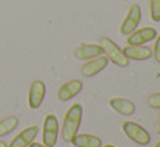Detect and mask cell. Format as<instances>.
Returning a JSON list of instances; mask_svg holds the SVG:
<instances>
[{"instance_id": "1", "label": "cell", "mask_w": 160, "mask_h": 147, "mask_svg": "<svg viewBox=\"0 0 160 147\" xmlns=\"http://www.w3.org/2000/svg\"><path fill=\"white\" fill-rule=\"evenodd\" d=\"M82 112H84V110L79 103L71 104L66 111V115L63 119V128H61V137L64 142L70 143L72 137L78 133L82 121Z\"/></svg>"}, {"instance_id": "2", "label": "cell", "mask_w": 160, "mask_h": 147, "mask_svg": "<svg viewBox=\"0 0 160 147\" xmlns=\"http://www.w3.org/2000/svg\"><path fill=\"white\" fill-rule=\"evenodd\" d=\"M99 45L102 46L103 54L107 57V60L112 61L114 65L125 68V67L130 64V60H128L127 57L124 56V53H122V49L118 47L110 38L102 36V38L99 39Z\"/></svg>"}, {"instance_id": "3", "label": "cell", "mask_w": 160, "mask_h": 147, "mask_svg": "<svg viewBox=\"0 0 160 147\" xmlns=\"http://www.w3.org/2000/svg\"><path fill=\"white\" fill-rule=\"evenodd\" d=\"M122 132L125 133V136L134 143L139 146H148L150 143V135L143 126H141L138 122L134 121H124L121 124Z\"/></svg>"}, {"instance_id": "4", "label": "cell", "mask_w": 160, "mask_h": 147, "mask_svg": "<svg viewBox=\"0 0 160 147\" xmlns=\"http://www.w3.org/2000/svg\"><path fill=\"white\" fill-rule=\"evenodd\" d=\"M58 121L54 114H48L43 119L42 128V142L46 147H54L58 139Z\"/></svg>"}, {"instance_id": "5", "label": "cell", "mask_w": 160, "mask_h": 147, "mask_svg": "<svg viewBox=\"0 0 160 147\" xmlns=\"http://www.w3.org/2000/svg\"><path fill=\"white\" fill-rule=\"evenodd\" d=\"M142 20V11L138 4H131L128 8L127 14H125L124 20H122L121 25H120V33L121 35H130L131 32H134L135 29H138Z\"/></svg>"}, {"instance_id": "6", "label": "cell", "mask_w": 160, "mask_h": 147, "mask_svg": "<svg viewBox=\"0 0 160 147\" xmlns=\"http://www.w3.org/2000/svg\"><path fill=\"white\" fill-rule=\"evenodd\" d=\"M82 88H84V85H82V82L79 81V79H70V81L64 82V83L58 88L57 99L63 103L70 102V100H72L77 94L81 93Z\"/></svg>"}, {"instance_id": "7", "label": "cell", "mask_w": 160, "mask_h": 147, "mask_svg": "<svg viewBox=\"0 0 160 147\" xmlns=\"http://www.w3.org/2000/svg\"><path fill=\"white\" fill-rule=\"evenodd\" d=\"M158 36V31L153 26H146V28L135 29L130 35H127L125 42L127 45H145L150 40H155Z\"/></svg>"}, {"instance_id": "8", "label": "cell", "mask_w": 160, "mask_h": 147, "mask_svg": "<svg viewBox=\"0 0 160 147\" xmlns=\"http://www.w3.org/2000/svg\"><path fill=\"white\" fill-rule=\"evenodd\" d=\"M46 94V85L42 81H33L29 86L28 92V106L29 108L36 110L41 107V104L43 103Z\"/></svg>"}, {"instance_id": "9", "label": "cell", "mask_w": 160, "mask_h": 147, "mask_svg": "<svg viewBox=\"0 0 160 147\" xmlns=\"http://www.w3.org/2000/svg\"><path fill=\"white\" fill-rule=\"evenodd\" d=\"M103 54V49L100 45H95V43H81L78 45L72 51V56L77 60H91L95 59L98 56H102Z\"/></svg>"}, {"instance_id": "10", "label": "cell", "mask_w": 160, "mask_h": 147, "mask_svg": "<svg viewBox=\"0 0 160 147\" xmlns=\"http://www.w3.org/2000/svg\"><path fill=\"white\" fill-rule=\"evenodd\" d=\"M109 64V60H107L106 56H98L95 59L88 60L84 65L81 67V74L85 76V78H92V76L98 75L103 71L104 68L107 67Z\"/></svg>"}, {"instance_id": "11", "label": "cell", "mask_w": 160, "mask_h": 147, "mask_svg": "<svg viewBox=\"0 0 160 147\" xmlns=\"http://www.w3.org/2000/svg\"><path fill=\"white\" fill-rule=\"evenodd\" d=\"M38 133H39V126H36V125L27 126L15 137H13V140L8 143V147H28L35 140Z\"/></svg>"}, {"instance_id": "12", "label": "cell", "mask_w": 160, "mask_h": 147, "mask_svg": "<svg viewBox=\"0 0 160 147\" xmlns=\"http://www.w3.org/2000/svg\"><path fill=\"white\" fill-rule=\"evenodd\" d=\"M122 53L128 60L145 61L152 57V47H148L145 45H127L122 47Z\"/></svg>"}, {"instance_id": "13", "label": "cell", "mask_w": 160, "mask_h": 147, "mask_svg": "<svg viewBox=\"0 0 160 147\" xmlns=\"http://www.w3.org/2000/svg\"><path fill=\"white\" fill-rule=\"evenodd\" d=\"M71 145L74 147H102V139L96 135L91 133H77L71 139Z\"/></svg>"}, {"instance_id": "14", "label": "cell", "mask_w": 160, "mask_h": 147, "mask_svg": "<svg viewBox=\"0 0 160 147\" xmlns=\"http://www.w3.org/2000/svg\"><path fill=\"white\" fill-rule=\"evenodd\" d=\"M109 106L112 107L116 112H118V114H121V115H125V117L132 115L135 112L134 102H131V100H128V99H124V97H112V99L109 100Z\"/></svg>"}, {"instance_id": "15", "label": "cell", "mask_w": 160, "mask_h": 147, "mask_svg": "<svg viewBox=\"0 0 160 147\" xmlns=\"http://www.w3.org/2000/svg\"><path fill=\"white\" fill-rule=\"evenodd\" d=\"M18 126V118L15 115H8L0 121V137L11 133Z\"/></svg>"}, {"instance_id": "16", "label": "cell", "mask_w": 160, "mask_h": 147, "mask_svg": "<svg viewBox=\"0 0 160 147\" xmlns=\"http://www.w3.org/2000/svg\"><path fill=\"white\" fill-rule=\"evenodd\" d=\"M149 14L152 21L160 22V0H149Z\"/></svg>"}, {"instance_id": "17", "label": "cell", "mask_w": 160, "mask_h": 147, "mask_svg": "<svg viewBox=\"0 0 160 147\" xmlns=\"http://www.w3.org/2000/svg\"><path fill=\"white\" fill-rule=\"evenodd\" d=\"M148 106L150 108H155V110H160V92L158 93H152L146 100Z\"/></svg>"}, {"instance_id": "18", "label": "cell", "mask_w": 160, "mask_h": 147, "mask_svg": "<svg viewBox=\"0 0 160 147\" xmlns=\"http://www.w3.org/2000/svg\"><path fill=\"white\" fill-rule=\"evenodd\" d=\"M152 56L156 63L160 64V35H158L155 39V45H153V49H152Z\"/></svg>"}, {"instance_id": "19", "label": "cell", "mask_w": 160, "mask_h": 147, "mask_svg": "<svg viewBox=\"0 0 160 147\" xmlns=\"http://www.w3.org/2000/svg\"><path fill=\"white\" fill-rule=\"evenodd\" d=\"M28 147H46V146L43 145V143H42V145H41V143H36V142H32V143H31V145H29Z\"/></svg>"}, {"instance_id": "20", "label": "cell", "mask_w": 160, "mask_h": 147, "mask_svg": "<svg viewBox=\"0 0 160 147\" xmlns=\"http://www.w3.org/2000/svg\"><path fill=\"white\" fill-rule=\"evenodd\" d=\"M155 129H156V132H158V133L160 135V119H159V122H158V124L155 125Z\"/></svg>"}, {"instance_id": "21", "label": "cell", "mask_w": 160, "mask_h": 147, "mask_svg": "<svg viewBox=\"0 0 160 147\" xmlns=\"http://www.w3.org/2000/svg\"><path fill=\"white\" fill-rule=\"evenodd\" d=\"M0 147H8V145L4 142V140H0Z\"/></svg>"}, {"instance_id": "22", "label": "cell", "mask_w": 160, "mask_h": 147, "mask_svg": "<svg viewBox=\"0 0 160 147\" xmlns=\"http://www.w3.org/2000/svg\"><path fill=\"white\" fill-rule=\"evenodd\" d=\"M155 147H160V140H159V142H156V143H155Z\"/></svg>"}, {"instance_id": "23", "label": "cell", "mask_w": 160, "mask_h": 147, "mask_svg": "<svg viewBox=\"0 0 160 147\" xmlns=\"http://www.w3.org/2000/svg\"><path fill=\"white\" fill-rule=\"evenodd\" d=\"M102 147H116V146H113V145H104V146H102Z\"/></svg>"}, {"instance_id": "24", "label": "cell", "mask_w": 160, "mask_h": 147, "mask_svg": "<svg viewBox=\"0 0 160 147\" xmlns=\"http://www.w3.org/2000/svg\"><path fill=\"white\" fill-rule=\"evenodd\" d=\"M158 115H159V119H160V110H159V114Z\"/></svg>"}]
</instances>
